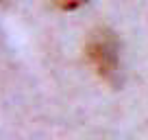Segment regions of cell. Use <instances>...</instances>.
Wrapping results in <instances>:
<instances>
[{
    "label": "cell",
    "instance_id": "6da1fadb",
    "mask_svg": "<svg viewBox=\"0 0 148 140\" xmlns=\"http://www.w3.org/2000/svg\"><path fill=\"white\" fill-rule=\"evenodd\" d=\"M87 59L96 75L107 83L118 85L122 79L120 66V40L109 28H98L87 42Z\"/></svg>",
    "mask_w": 148,
    "mask_h": 140
},
{
    "label": "cell",
    "instance_id": "7a4b0ae2",
    "mask_svg": "<svg viewBox=\"0 0 148 140\" xmlns=\"http://www.w3.org/2000/svg\"><path fill=\"white\" fill-rule=\"evenodd\" d=\"M87 0H55V5L59 9H65V11H72V9H79L81 5H85Z\"/></svg>",
    "mask_w": 148,
    "mask_h": 140
}]
</instances>
